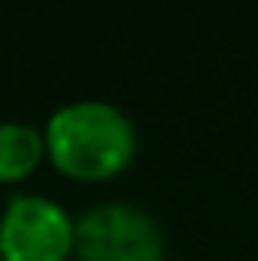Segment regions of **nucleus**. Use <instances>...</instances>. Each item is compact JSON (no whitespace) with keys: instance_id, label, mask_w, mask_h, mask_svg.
Segmentation results:
<instances>
[{"instance_id":"2","label":"nucleus","mask_w":258,"mask_h":261,"mask_svg":"<svg viewBox=\"0 0 258 261\" xmlns=\"http://www.w3.org/2000/svg\"><path fill=\"white\" fill-rule=\"evenodd\" d=\"M80 261H162V228L142 205L96 202L76 218Z\"/></svg>"},{"instance_id":"5","label":"nucleus","mask_w":258,"mask_h":261,"mask_svg":"<svg viewBox=\"0 0 258 261\" xmlns=\"http://www.w3.org/2000/svg\"><path fill=\"white\" fill-rule=\"evenodd\" d=\"M0 261H4V255H0Z\"/></svg>"},{"instance_id":"1","label":"nucleus","mask_w":258,"mask_h":261,"mask_svg":"<svg viewBox=\"0 0 258 261\" xmlns=\"http://www.w3.org/2000/svg\"><path fill=\"white\" fill-rule=\"evenodd\" d=\"M43 139L53 162L86 182L116 175L136 152L133 119L106 99L63 102L46 119Z\"/></svg>"},{"instance_id":"3","label":"nucleus","mask_w":258,"mask_h":261,"mask_svg":"<svg viewBox=\"0 0 258 261\" xmlns=\"http://www.w3.org/2000/svg\"><path fill=\"white\" fill-rule=\"evenodd\" d=\"M76 245V222L50 195L20 192L0 212L4 261H63Z\"/></svg>"},{"instance_id":"4","label":"nucleus","mask_w":258,"mask_h":261,"mask_svg":"<svg viewBox=\"0 0 258 261\" xmlns=\"http://www.w3.org/2000/svg\"><path fill=\"white\" fill-rule=\"evenodd\" d=\"M46 152V139L33 122L0 119V182L30 175Z\"/></svg>"}]
</instances>
